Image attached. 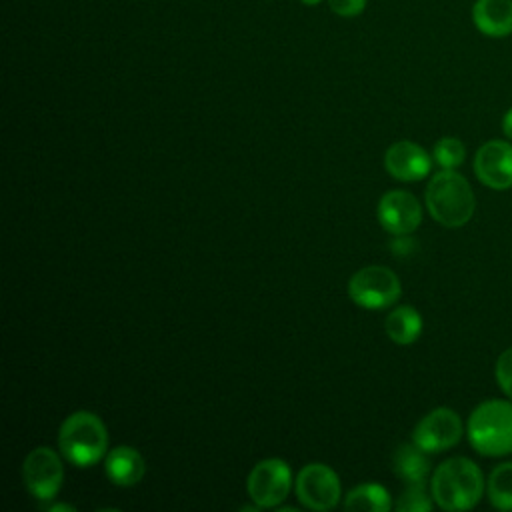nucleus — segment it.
<instances>
[{
    "label": "nucleus",
    "instance_id": "10",
    "mask_svg": "<svg viewBox=\"0 0 512 512\" xmlns=\"http://www.w3.org/2000/svg\"><path fill=\"white\" fill-rule=\"evenodd\" d=\"M474 174L492 190L512 188V144L498 138L484 142L474 156Z\"/></svg>",
    "mask_w": 512,
    "mask_h": 512
},
{
    "label": "nucleus",
    "instance_id": "1",
    "mask_svg": "<svg viewBox=\"0 0 512 512\" xmlns=\"http://www.w3.org/2000/svg\"><path fill=\"white\" fill-rule=\"evenodd\" d=\"M486 480L476 462L464 456L444 460L432 474V500L448 512L474 508L484 496Z\"/></svg>",
    "mask_w": 512,
    "mask_h": 512
},
{
    "label": "nucleus",
    "instance_id": "2",
    "mask_svg": "<svg viewBox=\"0 0 512 512\" xmlns=\"http://www.w3.org/2000/svg\"><path fill=\"white\" fill-rule=\"evenodd\" d=\"M426 208L438 224L446 228H460L472 218L476 196L462 174L442 168L426 186Z\"/></svg>",
    "mask_w": 512,
    "mask_h": 512
},
{
    "label": "nucleus",
    "instance_id": "17",
    "mask_svg": "<svg viewBox=\"0 0 512 512\" xmlns=\"http://www.w3.org/2000/svg\"><path fill=\"white\" fill-rule=\"evenodd\" d=\"M344 508L362 512H388L392 508V498L380 484H360L346 494Z\"/></svg>",
    "mask_w": 512,
    "mask_h": 512
},
{
    "label": "nucleus",
    "instance_id": "18",
    "mask_svg": "<svg viewBox=\"0 0 512 512\" xmlns=\"http://www.w3.org/2000/svg\"><path fill=\"white\" fill-rule=\"evenodd\" d=\"M488 500L502 512L512 510V462H500L492 468L486 482Z\"/></svg>",
    "mask_w": 512,
    "mask_h": 512
},
{
    "label": "nucleus",
    "instance_id": "3",
    "mask_svg": "<svg viewBox=\"0 0 512 512\" xmlns=\"http://www.w3.org/2000/svg\"><path fill=\"white\" fill-rule=\"evenodd\" d=\"M472 448L490 458L512 454V400L490 398L480 402L466 424Z\"/></svg>",
    "mask_w": 512,
    "mask_h": 512
},
{
    "label": "nucleus",
    "instance_id": "11",
    "mask_svg": "<svg viewBox=\"0 0 512 512\" xmlns=\"http://www.w3.org/2000/svg\"><path fill=\"white\" fill-rule=\"evenodd\" d=\"M378 220L394 236L412 234L422 222V206L408 190H390L378 202Z\"/></svg>",
    "mask_w": 512,
    "mask_h": 512
},
{
    "label": "nucleus",
    "instance_id": "15",
    "mask_svg": "<svg viewBox=\"0 0 512 512\" xmlns=\"http://www.w3.org/2000/svg\"><path fill=\"white\" fill-rule=\"evenodd\" d=\"M384 330L392 342L400 346L412 344L422 332V316L412 306H398L386 316Z\"/></svg>",
    "mask_w": 512,
    "mask_h": 512
},
{
    "label": "nucleus",
    "instance_id": "21",
    "mask_svg": "<svg viewBox=\"0 0 512 512\" xmlns=\"http://www.w3.org/2000/svg\"><path fill=\"white\" fill-rule=\"evenodd\" d=\"M494 376H496L498 388L512 400V346L506 348L498 356L496 368H494Z\"/></svg>",
    "mask_w": 512,
    "mask_h": 512
},
{
    "label": "nucleus",
    "instance_id": "4",
    "mask_svg": "<svg viewBox=\"0 0 512 512\" xmlns=\"http://www.w3.org/2000/svg\"><path fill=\"white\" fill-rule=\"evenodd\" d=\"M58 448L74 466L88 468L96 464L108 448V432L104 422L88 410L72 412L60 426Z\"/></svg>",
    "mask_w": 512,
    "mask_h": 512
},
{
    "label": "nucleus",
    "instance_id": "16",
    "mask_svg": "<svg viewBox=\"0 0 512 512\" xmlns=\"http://www.w3.org/2000/svg\"><path fill=\"white\" fill-rule=\"evenodd\" d=\"M428 452H424L420 446L412 444H400L392 456V466L394 472L406 480L408 484L414 482H424L430 474V462H428Z\"/></svg>",
    "mask_w": 512,
    "mask_h": 512
},
{
    "label": "nucleus",
    "instance_id": "14",
    "mask_svg": "<svg viewBox=\"0 0 512 512\" xmlns=\"http://www.w3.org/2000/svg\"><path fill=\"white\" fill-rule=\"evenodd\" d=\"M106 476L116 486H134L142 480L146 464L142 454L132 446H116L106 456Z\"/></svg>",
    "mask_w": 512,
    "mask_h": 512
},
{
    "label": "nucleus",
    "instance_id": "25",
    "mask_svg": "<svg viewBox=\"0 0 512 512\" xmlns=\"http://www.w3.org/2000/svg\"><path fill=\"white\" fill-rule=\"evenodd\" d=\"M302 4H308V6H314V4H318L320 0H300Z\"/></svg>",
    "mask_w": 512,
    "mask_h": 512
},
{
    "label": "nucleus",
    "instance_id": "9",
    "mask_svg": "<svg viewBox=\"0 0 512 512\" xmlns=\"http://www.w3.org/2000/svg\"><path fill=\"white\" fill-rule=\"evenodd\" d=\"M464 426L452 408H434L428 412L414 428L412 442L420 446L428 454L444 452L452 446H456L462 438Z\"/></svg>",
    "mask_w": 512,
    "mask_h": 512
},
{
    "label": "nucleus",
    "instance_id": "20",
    "mask_svg": "<svg viewBox=\"0 0 512 512\" xmlns=\"http://www.w3.org/2000/svg\"><path fill=\"white\" fill-rule=\"evenodd\" d=\"M396 508L400 512H426L432 508V500L424 488V482L408 484L404 494L400 496Z\"/></svg>",
    "mask_w": 512,
    "mask_h": 512
},
{
    "label": "nucleus",
    "instance_id": "22",
    "mask_svg": "<svg viewBox=\"0 0 512 512\" xmlns=\"http://www.w3.org/2000/svg\"><path fill=\"white\" fill-rule=\"evenodd\" d=\"M328 6L332 12L344 18H352L364 12L366 0H328Z\"/></svg>",
    "mask_w": 512,
    "mask_h": 512
},
{
    "label": "nucleus",
    "instance_id": "23",
    "mask_svg": "<svg viewBox=\"0 0 512 512\" xmlns=\"http://www.w3.org/2000/svg\"><path fill=\"white\" fill-rule=\"evenodd\" d=\"M502 132L508 140H512V108H508L506 114L502 116Z\"/></svg>",
    "mask_w": 512,
    "mask_h": 512
},
{
    "label": "nucleus",
    "instance_id": "12",
    "mask_svg": "<svg viewBox=\"0 0 512 512\" xmlns=\"http://www.w3.org/2000/svg\"><path fill=\"white\" fill-rule=\"evenodd\" d=\"M384 168L388 174L402 182H416L428 176L432 168L430 154L410 140L394 142L384 154Z\"/></svg>",
    "mask_w": 512,
    "mask_h": 512
},
{
    "label": "nucleus",
    "instance_id": "13",
    "mask_svg": "<svg viewBox=\"0 0 512 512\" xmlns=\"http://www.w3.org/2000/svg\"><path fill=\"white\" fill-rule=\"evenodd\" d=\"M472 22L476 30L488 38L510 36L512 0H476L472 6Z\"/></svg>",
    "mask_w": 512,
    "mask_h": 512
},
{
    "label": "nucleus",
    "instance_id": "5",
    "mask_svg": "<svg viewBox=\"0 0 512 512\" xmlns=\"http://www.w3.org/2000/svg\"><path fill=\"white\" fill-rule=\"evenodd\" d=\"M402 294L398 276L386 266H364L348 280V296L354 304L368 310H382L392 306Z\"/></svg>",
    "mask_w": 512,
    "mask_h": 512
},
{
    "label": "nucleus",
    "instance_id": "7",
    "mask_svg": "<svg viewBox=\"0 0 512 512\" xmlns=\"http://www.w3.org/2000/svg\"><path fill=\"white\" fill-rule=\"evenodd\" d=\"M292 488V470L280 458L260 460L246 478V490L258 508L278 506Z\"/></svg>",
    "mask_w": 512,
    "mask_h": 512
},
{
    "label": "nucleus",
    "instance_id": "19",
    "mask_svg": "<svg viewBox=\"0 0 512 512\" xmlns=\"http://www.w3.org/2000/svg\"><path fill=\"white\" fill-rule=\"evenodd\" d=\"M432 158L440 168L456 170L466 158V148H464L462 140H458L454 136H444L434 144Z\"/></svg>",
    "mask_w": 512,
    "mask_h": 512
},
{
    "label": "nucleus",
    "instance_id": "24",
    "mask_svg": "<svg viewBox=\"0 0 512 512\" xmlns=\"http://www.w3.org/2000/svg\"><path fill=\"white\" fill-rule=\"evenodd\" d=\"M46 510H74L70 504H46Z\"/></svg>",
    "mask_w": 512,
    "mask_h": 512
},
{
    "label": "nucleus",
    "instance_id": "6",
    "mask_svg": "<svg viewBox=\"0 0 512 512\" xmlns=\"http://www.w3.org/2000/svg\"><path fill=\"white\" fill-rule=\"evenodd\" d=\"M22 480L26 490L36 500L50 502L60 492L64 480V466L60 456L48 446L30 450L22 462Z\"/></svg>",
    "mask_w": 512,
    "mask_h": 512
},
{
    "label": "nucleus",
    "instance_id": "8",
    "mask_svg": "<svg viewBox=\"0 0 512 512\" xmlns=\"http://www.w3.org/2000/svg\"><path fill=\"white\" fill-rule=\"evenodd\" d=\"M338 474L320 462L304 466L296 476V496L310 510H332L340 502Z\"/></svg>",
    "mask_w": 512,
    "mask_h": 512
}]
</instances>
